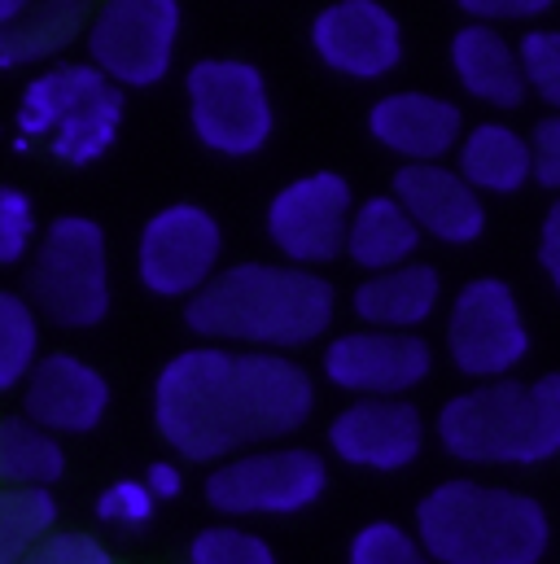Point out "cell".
I'll return each mask as SVG.
<instances>
[{"mask_svg": "<svg viewBox=\"0 0 560 564\" xmlns=\"http://www.w3.org/2000/svg\"><path fill=\"white\" fill-rule=\"evenodd\" d=\"M180 315L197 341L298 355L333 333L337 289L311 268H289L280 259H241L224 263L215 281L180 306Z\"/></svg>", "mask_w": 560, "mask_h": 564, "instance_id": "cell-1", "label": "cell"}, {"mask_svg": "<svg viewBox=\"0 0 560 564\" xmlns=\"http://www.w3.org/2000/svg\"><path fill=\"white\" fill-rule=\"evenodd\" d=\"M438 446L473 468H535L560 455V372L477 381L433 416Z\"/></svg>", "mask_w": 560, "mask_h": 564, "instance_id": "cell-2", "label": "cell"}, {"mask_svg": "<svg viewBox=\"0 0 560 564\" xmlns=\"http://www.w3.org/2000/svg\"><path fill=\"white\" fill-rule=\"evenodd\" d=\"M412 534L433 564H539L552 525L535 495L451 477L424 490Z\"/></svg>", "mask_w": 560, "mask_h": 564, "instance_id": "cell-3", "label": "cell"}, {"mask_svg": "<svg viewBox=\"0 0 560 564\" xmlns=\"http://www.w3.org/2000/svg\"><path fill=\"white\" fill-rule=\"evenodd\" d=\"M149 421L180 464H219L250 446L237 350L193 341L175 350L149 386Z\"/></svg>", "mask_w": 560, "mask_h": 564, "instance_id": "cell-4", "label": "cell"}, {"mask_svg": "<svg viewBox=\"0 0 560 564\" xmlns=\"http://www.w3.org/2000/svg\"><path fill=\"white\" fill-rule=\"evenodd\" d=\"M13 123L22 141H40L62 166L88 171L123 137L128 93L93 62H53L22 84Z\"/></svg>", "mask_w": 560, "mask_h": 564, "instance_id": "cell-5", "label": "cell"}, {"mask_svg": "<svg viewBox=\"0 0 560 564\" xmlns=\"http://www.w3.org/2000/svg\"><path fill=\"white\" fill-rule=\"evenodd\" d=\"M31 306L44 324L66 333H93L115 311V268L106 228L93 215H57L44 224L35 254L26 259Z\"/></svg>", "mask_w": 560, "mask_h": 564, "instance_id": "cell-6", "label": "cell"}, {"mask_svg": "<svg viewBox=\"0 0 560 564\" xmlns=\"http://www.w3.org/2000/svg\"><path fill=\"white\" fill-rule=\"evenodd\" d=\"M184 119L211 158L250 162L277 137L272 79L250 57H197L184 79Z\"/></svg>", "mask_w": 560, "mask_h": 564, "instance_id": "cell-7", "label": "cell"}, {"mask_svg": "<svg viewBox=\"0 0 560 564\" xmlns=\"http://www.w3.org/2000/svg\"><path fill=\"white\" fill-rule=\"evenodd\" d=\"M329 455L298 442L246 446L206 468L202 495L219 521H293L329 495Z\"/></svg>", "mask_w": 560, "mask_h": 564, "instance_id": "cell-8", "label": "cell"}, {"mask_svg": "<svg viewBox=\"0 0 560 564\" xmlns=\"http://www.w3.org/2000/svg\"><path fill=\"white\" fill-rule=\"evenodd\" d=\"M180 35L184 0H97L84 31V62L123 93H149L171 79Z\"/></svg>", "mask_w": 560, "mask_h": 564, "instance_id": "cell-9", "label": "cell"}, {"mask_svg": "<svg viewBox=\"0 0 560 564\" xmlns=\"http://www.w3.org/2000/svg\"><path fill=\"white\" fill-rule=\"evenodd\" d=\"M224 250L228 237L211 206L189 197L162 202L137 232V250H132L137 284L158 302L184 306L193 293L215 281V272L224 268Z\"/></svg>", "mask_w": 560, "mask_h": 564, "instance_id": "cell-10", "label": "cell"}, {"mask_svg": "<svg viewBox=\"0 0 560 564\" xmlns=\"http://www.w3.org/2000/svg\"><path fill=\"white\" fill-rule=\"evenodd\" d=\"M442 350L469 386L517 377V368L530 359V324L517 289L499 276L460 284L446 306Z\"/></svg>", "mask_w": 560, "mask_h": 564, "instance_id": "cell-11", "label": "cell"}, {"mask_svg": "<svg viewBox=\"0 0 560 564\" xmlns=\"http://www.w3.org/2000/svg\"><path fill=\"white\" fill-rule=\"evenodd\" d=\"M355 202V184L333 166H315L284 180L263 206V237L272 254L289 268L311 272L337 263L346 250Z\"/></svg>", "mask_w": 560, "mask_h": 564, "instance_id": "cell-12", "label": "cell"}, {"mask_svg": "<svg viewBox=\"0 0 560 564\" xmlns=\"http://www.w3.org/2000/svg\"><path fill=\"white\" fill-rule=\"evenodd\" d=\"M320 377L346 399H412L433 377V346L420 333L355 324L320 341Z\"/></svg>", "mask_w": 560, "mask_h": 564, "instance_id": "cell-13", "label": "cell"}, {"mask_svg": "<svg viewBox=\"0 0 560 564\" xmlns=\"http://www.w3.org/2000/svg\"><path fill=\"white\" fill-rule=\"evenodd\" d=\"M311 57L351 84H381L408 57L403 18L386 0H329L306 22Z\"/></svg>", "mask_w": 560, "mask_h": 564, "instance_id": "cell-14", "label": "cell"}, {"mask_svg": "<svg viewBox=\"0 0 560 564\" xmlns=\"http://www.w3.org/2000/svg\"><path fill=\"white\" fill-rule=\"evenodd\" d=\"M324 446L355 473H408L429 446V421L412 399H346L324 424Z\"/></svg>", "mask_w": 560, "mask_h": 564, "instance_id": "cell-15", "label": "cell"}, {"mask_svg": "<svg viewBox=\"0 0 560 564\" xmlns=\"http://www.w3.org/2000/svg\"><path fill=\"white\" fill-rule=\"evenodd\" d=\"M18 403L26 421H35L57 437H88L110 416L115 386L93 359L75 350H44L31 377L22 381Z\"/></svg>", "mask_w": 560, "mask_h": 564, "instance_id": "cell-16", "label": "cell"}, {"mask_svg": "<svg viewBox=\"0 0 560 564\" xmlns=\"http://www.w3.org/2000/svg\"><path fill=\"white\" fill-rule=\"evenodd\" d=\"M390 193L412 215L424 241L464 250L486 237V197L451 162H403L390 180Z\"/></svg>", "mask_w": 560, "mask_h": 564, "instance_id": "cell-17", "label": "cell"}, {"mask_svg": "<svg viewBox=\"0 0 560 564\" xmlns=\"http://www.w3.org/2000/svg\"><path fill=\"white\" fill-rule=\"evenodd\" d=\"M237 381L246 403L250 446L289 442L315 416V372L298 355L280 350H237Z\"/></svg>", "mask_w": 560, "mask_h": 564, "instance_id": "cell-18", "label": "cell"}, {"mask_svg": "<svg viewBox=\"0 0 560 564\" xmlns=\"http://www.w3.org/2000/svg\"><path fill=\"white\" fill-rule=\"evenodd\" d=\"M368 141L403 162H446L464 137V110L451 97L420 93V88H395L377 97L364 115Z\"/></svg>", "mask_w": 560, "mask_h": 564, "instance_id": "cell-19", "label": "cell"}, {"mask_svg": "<svg viewBox=\"0 0 560 564\" xmlns=\"http://www.w3.org/2000/svg\"><path fill=\"white\" fill-rule=\"evenodd\" d=\"M446 62H451V79L464 97H473L486 110H517L526 106V79H521V57H517V40H508L504 26H486V22H464L455 26L451 44H446Z\"/></svg>", "mask_w": 560, "mask_h": 564, "instance_id": "cell-20", "label": "cell"}, {"mask_svg": "<svg viewBox=\"0 0 560 564\" xmlns=\"http://www.w3.org/2000/svg\"><path fill=\"white\" fill-rule=\"evenodd\" d=\"M442 306V276L433 263H403L395 272H373L351 289V315L364 328L420 333Z\"/></svg>", "mask_w": 560, "mask_h": 564, "instance_id": "cell-21", "label": "cell"}, {"mask_svg": "<svg viewBox=\"0 0 560 564\" xmlns=\"http://www.w3.org/2000/svg\"><path fill=\"white\" fill-rule=\"evenodd\" d=\"M97 0H35L22 18L0 26V70L53 66L84 44Z\"/></svg>", "mask_w": 560, "mask_h": 564, "instance_id": "cell-22", "label": "cell"}, {"mask_svg": "<svg viewBox=\"0 0 560 564\" xmlns=\"http://www.w3.org/2000/svg\"><path fill=\"white\" fill-rule=\"evenodd\" d=\"M455 171L482 193V197H513L526 184H535L530 175V137L504 119H482L473 128H464V137L451 153Z\"/></svg>", "mask_w": 560, "mask_h": 564, "instance_id": "cell-23", "label": "cell"}, {"mask_svg": "<svg viewBox=\"0 0 560 564\" xmlns=\"http://www.w3.org/2000/svg\"><path fill=\"white\" fill-rule=\"evenodd\" d=\"M420 241H424L420 228L412 224V215L395 202V193H373V197H359L355 210H351L342 259L364 276L395 272V268L417 259Z\"/></svg>", "mask_w": 560, "mask_h": 564, "instance_id": "cell-24", "label": "cell"}, {"mask_svg": "<svg viewBox=\"0 0 560 564\" xmlns=\"http://www.w3.org/2000/svg\"><path fill=\"white\" fill-rule=\"evenodd\" d=\"M66 437L40 429L22 412L0 416V486H22V490H57L66 477Z\"/></svg>", "mask_w": 560, "mask_h": 564, "instance_id": "cell-25", "label": "cell"}, {"mask_svg": "<svg viewBox=\"0 0 560 564\" xmlns=\"http://www.w3.org/2000/svg\"><path fill=\"white\" fill-rule=\"evenodd\" d=\"M44 355V319L22 289H0V399L18 394Z\"/></svg>", "mask_w": 560, "mask_h": 564, "instance_id": "cell-26", "label": "cell"}, {"mask_svg": "<svg viewBox=\"0 0 560 564\" xmlns=\"http://www.w3.org/2000/svg\"><path fill=\"white\" fill-rule=\"evenodd\" d=\"M62 503L53 490L0 486V564H22L31 547L57 530Z\"/></svg>", "mask_w": 560, "mask_h": 564, "instance_id": "cell-27", "label": "cell"}, {"mask_svg": "<svg viewBox=\"0 0 560 564\" xmlns=\"http://www.w3.org/2000/svg\"><path fill=\"white\" fill-rule=\"evenodd\" d=\"M184 564H280V552L241 521H215L189 539Z\"/></svg>", "mask_w": 560, "mask_h": 564, "instance_id": "cell-28", "label": "cell"}, {"mask_svg": "<svg viewBox=\"0 0 560 564\" xmlns=\"http://www.w3.org/2000/svg\"><path fill=\"white\" fill-rule=\"evenodd\" d=\"M526 97H539L552 115H560V26H526L517 40Z\"/></svg>", "mask_w": 560, "mask_h": 564, "instance_id": "cell-29", "label": "cell"}, {"mask_svg": "<svg viewBox=\"0 0 560 564\" xmlns=\"http://www.w3.org/2000/svg\"><path fill=\"white\" fill-rule=\"evenodd\" d=\"M346 564H433V556L420 547V539L399 521H364L351 543Z\"/></svg>", "mask_w": 560, "mask_h": 564, "instance_id": "cell-30", "label": "cell"}, {"mask_svg": "<svg viewBox=\"0 0 560 564\" xmlns=\"http://www.w3.org/2000/svg\"><path fill=\"white\" fill-rule=\"evenodd\" d=\"M44 224L35 215V202L18 184H0V268H26L35 254Z\"/></svg>", "mask_w": 560, "mask_h": 564, "instance_id": "cell-31", "label": "cell"}, {"mask_svg": "<svg viewBox=\"0 0 560 564\" xmlns=\"http://www.w3.org/2000/svg\"><path fill=\"white\" fill-rule=\"evenodd\" d=\"M158 499L149 495V486L140 477H115L97 503H93V517L106 525V530H144L153 517H158Z\"/></svg>", "mask_w": 560, "mask_h": 564, "instance_id": "cell-32", "label": "cell"}, {"mask_svg": "<svg viewBox=\"0 0 560 564\" xmlns=\"http://www.w3.org/2000/svg\"><path fill=\"white\" fill-rule=\"evenodd\" d=\"M22 564H119V561H115V552L106 547L101 534L57 525L53 534H44V539L31 547V556Z\"/></svg>", "mask_w": 560, "mask_h": 564, "instance_id": "cell-33", "label": "cell"}, {"mask_svg": "<svg viewBox=\"0 0 560 564\" xmlns=\"http://www.w3.org/2000/svg\"><path fill=\"white\" fill-rule=\"evenodd\" d=\"M464 22H486V26H530L543 22L557 0H455Z\"/></svg>", "mask_w": 560, "mask_h": 564, "instance_id": "cell-34", "label": "cell"}, {"mask_svg": "<svg viewBox=\"0 0 560 564\" xmlns=\"http://www.w3.org/2000/svg\"><path fill=\"white\" fill-rule=\"evenodd\" d=\"M526 137H530V175H535V184L560 197V115L548 110Z\"/></svg>", "mask_w": 560, "mask_h": 564, "instance_id": "cell-35", "label": "cell"}, {"mask_svg": "<svg viewBox=\"0 0 560 564\" xmlns=\"http://www.w3.org/2000/svg\"><path fill=\"white\" fill-rule=\"evenodd\" d=\"M140 481L149 486V495H153L158 503H171V499H180V495H184V464H180L175 455L149 459V464H144V473H140Z\"/></svg>", "mask_w": 560, "mask_h": 564, "instance_id": "cell-36", "label": "cell"}, {"mask_svg": "<svg viewBox=\"0 0 560 564\" xmlns=\"http://www.w3.org/2000/svg\"><path fill=\"white\" fill-rule=\"evenodd\" d=\"M539 268L560 293V197L543 210V224H539Z\"/></svg>", "mask_w": 560, "mask_h": 564, "instance_id": "cell-37", "label": "cell"}, {"mask_svg": "<svg viewBox=\"0 0 560 564\" xmlns=\"http://www.w3.org/2000/svg\"><path fill=\"white\" fill-rule=\"evenodd\" d=\"M31 4H35V0H0V26H9L13 18H22Z\"/></svg>", "mask_w": 560, "mask_h": 564, "instance_id": "cell-38", "label": "cell"}]
</instances>
